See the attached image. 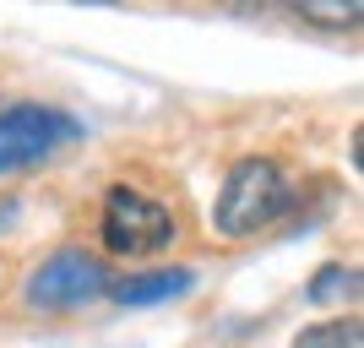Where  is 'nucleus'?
<instances>
[{"label": "nucleus", "instance_id": "f257e3e1", "mask_svg": "<svg viewBox=\"0 0 364 348\" xmlns=\"http://www.w3.org/2000/svg\"><path fill=\"white\" fill-rule=\"evenodd\" d=\"M289 174L272 158H240L228 169L223 191H218L213 223L223 240H250L261 228H272L277 218H289Z\"/></svg>", "mask_w": 364, "mask_h": 348}, {"label": "nucleus", "instance_id": "f03ea898", "mask_svg": "<svg viewBox=\"0 0 364 348\" xmlns=\"http://www.w3.org/2000/svg\"><path fill=\"white\" fill-rule=\"evenodd\" d=\"M98 294H109V267L82 245H65L55 256H44L22 283V305L28 310H44V316H60V310H82Z\"/></svg>", "mask_w": 364, "mask_h": 348}, {"label": "nucleus", "instance_id": "7ed1b4c3", "mask_svg": "<svg viewBox=\"0 0 364 348\" xmlns=\"http://www.w3.org/2000/svg\"><path fill=\"white\" fill-rule=\"evenodd\" d=\"M82 137V120L49 104H11L0 115V174H22Z\"/></svg>", "mask_w": 364, "mask_h": 348}, {"label": "nucleus", "instance_id": "20e7f679", "mask_svg": "<svg viewBox=\"0 0 364 348\" xmlns=\"http://www.w3.org/2000/svg\"><path fill=\"white\" fill-rule=\"evenodd\" d=\"M109 251H120V256H152V251H168L180 223H174V212L164 201L141 196L136 185H114L104 196V223H98Z\"/></svg>", "mask_w": 364, "mask_h": 348}, {"label": "nucleus", "instance_id": "39448f33", "mask_svg": "<svg viewBox=\"0 0 364 348\" xmlns=\"http://www.w3.org/2000/svg\"><path fill=\"white\" fill-rule=\"evenodd\" d=\"M191 283H196V273H191V267H164V273L120 278V283H109V288H114V305H125V310H147V305L180 300Z\"/></svg>", "mask_w": 364, "mask_h": 348}, {"label": "nucleus", "instance_id": "423d86ee", "mask_svg": "<svg viewBox=\"0 0 364 348\" xmlns=\"http://www.w3.org/2000/svg\"><path fill=\"white\" fill-rule=\"evenodd\" d=\"M304 300L310 305H348V300H359V267L326 261V267L304 283Z\"/></svg>", "mask_w": 364, "mask_h": 348}, {"label": "nucleus", "instance_id": "0eeeda50", "mask_svg": "<svg viewBox=\"0 0 364 348\" xmlns=\"http://www.w3.org/2000/svg\"><path fill=\"white\" fill-rule=\"evenodd\" d=\"M289 348H364V327L359 316H337V321H321V327H304Z\"/></svg>", "mask_w": 364, "mask_h": 348}, {"label": "nucleus", "instance_id": "6e6552de", "mask_svg": "<svg viewBox=\"0 0 364 348\" xmlns=\"http://www.w3.org/2000/svg\"><path fill=\"white\" fill-rule=\"evenodd\" d=\"M299 16H304V22H321V28H353V22L364 16V6H359V0H348V6H321V0H304Z\"/></svg>", "mask_w": 364, "mask_h": 348}, {"label": "nucleus", "instance_id": "1a4fd4ad", "mask_svg": "<svg viewBox=\"0 0 364 348\" xmlns=\"http://www.w3.org/2000/svg\"><path fill=\"white\" fill-rule=\"evenodd\" d=\"M16 218H22V201H16V196H0V234H11Z\"/></svg>", "mask_w": 364, "mask_h": 348}]
</instances>
